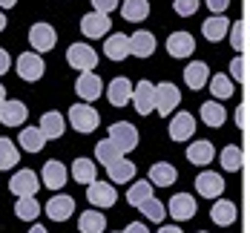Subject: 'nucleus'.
<instances>
[{
  "label": "nucleus",
  "instance_id": "nucleus-1",
  "mask_svg": "<svg viewBox=\"0 0 250 233\" xmlns=\"http://www.w3.org/2000/svg\"><path fill=\"white\" fill-rule=\"evenodd\" d=\"M66 64L78 69V72H92L95 64H98V52L92 49L89 43H72L66 49Z\"/></svg>",
  "mask_w": 250,
  "mask_h": 233
},
{
  "label": "nucleus",
  "instance_id": "nucleus-2",
  "mask_svg": "<svg viewBox=\"0 0 250 233\" xmlns=\"http://www.w3.org/2000/svg\"><path fill=\"white\" fill-rule=\"evenodd\" d=\"M69 121H72V127L78 132H95L101 124V115L89 106V104H75V106H69Z\"/></svg>",
  "mask_w": 250,
  "mask_h": 233
},
{
  "label": "nucleus",
  "instance_id": "nucleus-3",
  "mask_svg": "<svg viewBox=\"0 0 250 233\" xmlns=\"http://www.w3.org/2000/svg\"><path fill=\"white\" fill-rule=\"evenodd\" d=\"M109 141H112L121 153H129V150L138 147V129L132 127L129 121H118V124L109 127Z\"/></svg>",
  "mask_w": 250,
  "mask_h": 233
},
{
  "label": "nucleus",
  "instance_id": "nucleus-4",
  "mask_svg": "<svg viewBox=\"0 0 250 233\" xmlns=\"http://www.w3.org/2000/svg\"><path fill=\"white\" fill-rule=\"evenodd\" d=\"M178 101H181V92H178L175 84H170V81L155 84V109H158L164 118H170V112L178 106Z\"/></svg>",
  "mask_w": 250,
  "mask_h": 233
},
{
  "label": "nucleus",
  "instance_id": "nucleus-5",
  "mask_svg": "<svg viewBox=\"0 0 250 233\" xmlns=\"http://www.w3.org/2000/svg\"><path fill=\"white\" fill-rule=\"evenodd\" d=\"M86 199H89V205L92 207H112L118 202V193H115V187H112V181H89V187H86Z\"/></svg>",
  "mask_w": 250,
  "mask_h": 233
},
{
  "label": "nucleus",
  "instance_id": "nucleus-6",
  "mask_svg": "<svg viewBox=\"0 0 250 233\" xmlns=\"http://www.w3.org/2000/svg\"><path fill=\"white\" fill-rule=\"evenodd\" d=\"M15 66H18V75L23 81H41L43 72H46V64H43V58L38 52H23Z\"/></svg>",
  "mask_w": 250,
  "mask_h": 233
},
{
  "label": "nucleus",
  "instance_id": "nucleus-7",
  "mask_svg": "<svg viewBox=\"0 0 250 233\" xmlns=\"http://www.w3.org/2000/svg\"><path fill=\"white\" fill-rule=\"evenodd\" d=\"M129 101L135 104L138 115H150L152 109H155V84H150L147 78L138 81V84L132 86V98H129Z\"/></svg>",
  "mask_w": 250,
  "mask_h": 233
},
{
  "label": "nucleus",
  "instance_id": "nucleus-8",
  "mask_svg": "<svg viewBox=\"0 0 250 233\" xmlns=\"http://www.w3.org/2000/svg\"><path fill=\"white\" fill-rule=\"evenodd\" d=\"M29 43H32V49L41 52H49L55 49V43H58V32H55V26L49 23H35L29 29Z\"/></svg>",
  "mask_w": 250,
  "mask_h": 233
},
{
  "label": "nucleus",
  "instance_id": "nucleus-9",
  "mask_svg": "<svg viewBox=\"0 0 250 233\" xmlns=\"http://www.w3.org/2000/svg\"><path fill=\"white\" fill-rule=\"evenodd\" d=\"M9 190L21 199V196H35L38 190H41V179H38V173L35 170H18L12 181H9Z\"/></svg>",
  "mask_w": 250,
  "mask_h": 233
},
{
  "label": "nucleus",
  "instance_id": "nucleus-10",
  "mask_svg": "<svg viewBox=\"0 0 250 233\" xmlns=\"http://www.w3.org/2000/svg\"><path fill=\"white\" fill-rule=\"evenodd\" d=\"M43 210H46V216H49L52 222H66L75 213V199L66 196V193H55L49 202H46Z\"/></svg>",
  "mask_w": 250,
  "mask_h": 233
},
{
  "label": "nucleus",
  "instance_id": "nucleus-11",
  "mask_svg": "<svg viewBox=\"0 0 250 233\" xmlns=\"http://www.w3.org/2000/svg\"><path fill=\"white\" fill-rule=\"evenodd\" d=\"M164 210L173 216L175 222H187V219H193L196 216V202H193V196L190 193H175L173 199H170V205H164Z\"/></svg>",
  "mask_w": 250,
  "mask_h": 233
},
{
  "label": "nucleus",
  "instance_id": "nucleus-12",
  "mask_svg": "<svg viewBox=\"0 0 250 233\" xmlns=\"http://www.w3.org/2000/svg\"><path fill=\"white\" fill-rule=\"evenodd\" d=\"M109 29H112V21L104 12H89L81 18V32L86 38H104V35H109Z\"/></svg>",
  "mask_w": 250,
  "mask_h": 233
},
{
  "label": "nucleus",
  "instance_id": "nucleus-13",
  "mask_svg": "<svg viewBox=\"0 0 250 233\" xmlns=\"http://www.w3.org/2000/svg\"><path fill=\"white\" fill-rule=\"evenodd\" d=\"M75 92H78V98H83V101H95L104 92V81L95 72H81L75 81Z\"/></svg>",
  "mask_w": 250,
  "mask_h": 233
},
{
  "label": "nucleus",
  "instance_id": "nucleus-14",
  "mask_svg": "<svg viewBox=\"0 0 250 233\" xmlns=\"http://www.w3.org/2000/svg\"><path fill=\"white\" fill-rule=\"evenodd\" d=\"M69 179V170H66V164H61L58 158H52L43 164V173H41V181H43V187H49V190H61L63 184Z\"/></svg>",
  "mask_w": 250,
  "mask_h": 233
},
{
  "label": "nucleus",
  "instance_id": "nucleus-15",
  "mask_svg": "<svg viewBox=\"0 0 250 233\" xmlns=\"http://www.w3.org/2000/svg\"><path fill=\"white\" fill-rule=\"evenodd\" d=\"M196 132V118L193 112H178L170 118V138L173 141H190Z\"/></svg>",
  "mask_w": 250,
  "mask_h": 233
},
{
  "label": "nucleus",
  "instance_id": "nucleus-16",
  "mask_svg": "<svg viewBox=\"0 0 250 233\" xmlns=\"http://www.w3.org/2000/svg\"><path fill=\"white\" fill-rule=\"evenodd\" d=\"M196 190H199V196H204V199H216V196L225 193V179L219 173L204 170V173L196 176Z\"/></svg>",
  "mask_w": 250,
  "mask_h": 233
},
{
  "label": "nucleus",
  "instance_id": "nucleus-17",
  "mask_svg": "<svg viewBox=\"0 0 250 233\" xmlns=\"http://www.w3.org/2000/svg\"><path fill=\"white\" fill-rule=\"evenodd\" d=\"M175 179H178V170L170 161H155L150 167V176H147V181L152 187H173Z\"/></svg>",
  "mask_w": 250,
  "mask_h": 233
},
{
  "label": "nucleus",
  "instance_id": "nucleus-18",
  "mask_svg": "<svg viewBox=\"0 0 250 233\" xmlns=\"http://www.w3.org/2000/svg\"><path fill=\"white\" fill-rule=\"evenodd\" d=\"M167 52H170L173 58H190V55L196 52L193 35H190V32H173V35L167 38Z\"/></svg>",
  "mask_w": 250,
  "mask_h": 233
},
{
  "label": "nucleus",
  "instance_id": "nucleus-19",
  "mask_svg": "<svg viewBox=\"0 0 250 233\" xmlns=\"http://www.w3.org/2000/svg\"><path fill=\"white\" fill-rule=\"evenodd\" d=\"M129 41V55H138V58H150L155 52V35L147 32V29H138L135 35L126 38Z\"/></svg>",
  "mask_w": 250,
  "mask_h": 233
},
{
  "label": "nucleus",
  "instance_id": "nucleus-20",
  "mask_svg": "<svg viewBox=\"0 0 250 233\" xmlns=\"http://www.w3.org/2000/svg\"><path fill=\"white\" fill-rule=\"evenodd\" d=\"M106 98H109L112 106H124V104H129V98H132V84H129L124 75L112 78L109 86H106Z\"/></svg>",
  "mask_w": 250,
  "mask_h": 233
},
{
  "label": "nucleus",
  "instance_id": "nucleus-21",
  "mask_svg": "<svg viewBox=\"0 0 250 233\" xmlns=\"http://www.w3.org/2000/svg\"><path fill=\"white\" fill-rule=\"evenodd\" d=\"M23 121H26V104L23 101H3L0 104V124L21 127Z\"/></svg>",
  "mask_w": 250,
  "mask_h": 233
},
{
  "label": "nucleus",
  "instance_id": "nucleus-22",
  "mask_svg": "<svg viewBox=\"0 0 250 233\" xmlns=\"http://www.w3.org/2000/svg\"><path fill=\"white\" fill-rule=\"evenodd\" d=\"M41 132H43V138L52 141V138H61L63 135V129H66V121H63V115L58 112V109H49V112H43V118H41Z\"/></svg>",
  "mask_w": 250,
  "mask_h": 233
},
{
  "label": "nucleus",
  "instance_id": "nucleus-23",
  "mask_svg": "<svg viewBox=\"0 0 250 233\" xmlns=\"http://www.w3.org/2000/svg\"><path fill=\"white\" fill-rule=\"evenodd\" d=\"M184 81H187L190 89H201V86H207V81H210V66H207L204 61H193V64H187V69H184Z\"/></svg>",
  "mask_w": 250,
  "mask_h": 233
},
{
  "label": "nucleus",
  "instance_id": "nucleus-24",
  "mask_svg": "<svg viewBox=\"0 0 250 233\" xmlns=\"http://www.w3.org/2000/svg\"><path fill=\"white\" fill-rule=\"evenodd\" d=\"M213 155H216V150H213V141H193L190 147H187V161L190 164H196V167H204V164H210L213 161Z\"/></svg>",
  "mask_w": 250,
  "mask_h": 233
},
{
  "label": "nucleus",
  "instance_id": "nucleus-25",
  "mask_svg": "<svg viewBox=\"0 0 250 233\" xmlns=\"http://www.w3.org/2000/svg\"><path fill=\"white\" fill-rule=\"evenodd\" d=\"M227 29H230V21H227L225 15H213V18H207V21L201 23V32H204V38H207L210 43H219L227 35Z\"/></svg>",
  "mask_w": 250,
  "mask_h": 233
},
{
  "label": "nucleus",
  "instance_id": "nucleus-26",
  "mask_svg": "<svg viewBox=\"0 0 250 233\" xmlns=\"http://www.w3.org/2000/svg\"><path fill=\"white\" fill-rule=\"evenodd\" d=\"M236 216H239V210H236L233 202H227V199H219V202L213 205V210H210V219H213L219 228H230V225L236 222Z\"/></svg>",
  "mask_w": 250,
  "mask_h": 233
},
{
  "label": "nucleus",
  "instance_id": "nucleus-27",
  "mask_svg": "<svg viewBox=\"0 0 250 233\" xmlns=\"http://www.w3.org/2000/svg\"><path fill=\"white\" fill-rule=\"evenodd\" d=\"M78 228H81V233H104L106 231V216L101 210H83L78 216Z\"/></svg>",
  "mask_w": 250,
  "mask_h": 233
},
{
  "label": "nucleus",
  "instance_id": "nucleus-28",
  "mask_svg": "<svg viewBox=\"0 0 250 233\" xmlns=\"http://www.w3.org/2000/svg\"><path fill=\"white\" fill-rule=\"evenodd\" d=\"M121 15H124V21H129V23L147 21V15H150V0H124V3H121Z\"/></svg>",
  "mask_w": 250,
  "mask_h": 233
},
{
  "label": "nucleus",
  "instance_id": "nucleus-29",
  "mask_svg": "<svg viewBox=\"0 0 250 233\" xmlns=\"http://www.w3.org/2000/svg\"><path fill=\"white\" fill-rule=\"evenodd\" d=\"M106 170H109V181H112V184H126V181L135 179V164L126 161L124 155H121L118 161H112Z\"/></svg>",
  "mask_w": 250,
  "mask_h": 233
},
{
  "label": "nucleus",
  "instance_id": "nucleus-30",
  "mask_svg": "<svg viewBox=\"0 0 250 233\" xmlns=\"http://www.w3.org/2000/svg\"><path fill=\"white\" fill-rule=\"evenodd\" d=\"M104 55H106L109 61H124L126 55H129V41H126V35H109L106 43H104Z\"/></svg>",
  "mask_w": 250,
  "mask_h": 233
},
{
  "label": "nucleus",
  "instance_id": "nucleus-31",
  "mask_svg": "<svg viewBox=\"0 0 250 233\" xmlns=\"http://www.w3.org/2000/svg\"><path fill=\"white\" fill-rule=\"evenodd\" d=\"M95 173H98V164H95L92 158H75V161H72V179H75L78 184L95 181Z\"/></svg>",
  "mask_w": 250,
  "mask_h": 233
},
{
  "label": "nucleus",
  "instance_id": "nucleus-32",
  "mask_svg": "<svg viewBox=\"0 0 250 233\" xmlns=\"http://www.w3.org/2000/svg\"><path fill=\"white\" fill-rule=\"evenodd\" d=\"M18 141H21V147H23L26 153H41V150H43V144H46L43 132H41L38 127H23Z\"/></svg>",
  "mask_w": 250,
  "mask_h": 233
},
{
  "label": "nucleus",
  "instance_id": "nucleus-33",
  "mask_svg": "<svg viewBox=\"0 0 250 233\" xmlns=\"http://www.w3.org/2000/svg\"><path fill=\"white\" fill-rule=\"evenodd\" d=\"M201 118H204V124H207V127H222V124H225V118H227V112H225V106H222V104H216V98H213V101L201 104Z\"/></svg>",
  "mask_w": 250,
  "mask_h": 233
},
{
  "label": "nucleus",
  "instance_id": "nucleus-34",
  "mask_svg": "<svg viewBox=\"0 0 250 233\" xmlns=\"http://www.w3.org/2000/svg\"><path fill=\"white\" fill-rule=\"evenodd\" d=\"M41 210H43V207L38 205V199H35V196H21V199H18V205H15L18 219H23V222H35V219L41 216Z\"/></svg>",
  "mask_w": 250,
  "mask_h": 233
},
{
  "label": "nucleus",
  "instance_id": "nucleus-35",
  "mask_svg": "<svg viewBox=\"0 0 250 233\" xmlns=\"http://www.w3.org/2000/svg\"><path fill=\"white\" fill-rule=\"evenodd\" d=\"M15 164H21V150L9 138H0V170H12Z\"/></svg>",
  "mask_w": 250,
  "mask_h": 233
},
{
  "label": "nucleus",
  "instance_id": "nucleus-36",
  "mask_svg": "<svg viewBox=\"0 0 250 233\" xmlns=\"http://www.w3.org/2000/svg\"><path fill=\"white\" fill-rule=\"evenodd\" d=\"M242 164H245V153H242L236 144H227L225 150H222V167L230 170V173H239Z\"/></svg>",
  "mask_w": 250,
  "mask_h": 233
},
{
  "label": "nucleus",
  "instance_id": "nucleus-37",
  "mask_svg": "<svg viewBox=\"0 0 250 233\" xmlns=\"http://www.w3.org/2000/svg\"><path fill=\"white\" fill-rule=\"evenodd\" d=\"M152 196V184L147 179L144 181H135L129 190H126V205H132V207H138L141 202H147Z\"/></svg>",
  "mask_w": 250,
  "mask_h": 233
},
{
  "label": "nucleus",
  "instance_id": "nucleus-38",
  "mask_svg": "<svg viewBox=\"0 0 250 233\" xmlns=\"http://www.w3.org/2000/svg\"><path fill=\"white\" fill-rule=\"evenodd\" d=\"M230 43H233V49L239 52V55H245L248 49V23L245 21H236V23H230Z\"/></svg>",
  "mask_w": 250,
  "mask_h": 233
},
{
  "label": "nucleus",
  "instance_id": "nucleus-39",
  "mask_svg": "<svg viewBox=\"0 0 250 233\" xmlns=\"http://www.w3.org/2000/svg\"><path fill=\"white\" fill-rule=\"evenodd\" d=\"M121 155H124V153H121L109 138H106V141H98V147H95V158H98L104 167H109V164H112V161H118Z\"/></svg>",
  "mask_w": 250,
  "mask_h": 233
},
{
  "label": "nucleus",
  "instance_id": "nucleus-40",
  "mask_svg": "<svg viewBox=\"0 0 250 233\" xmlns=\"http://www.w3.org/2000/svg\"><path fill=\"white\" fill-rule=\"evenodd\" d=\"M138 210L150 219V222H164V216H167V210H164V202H158L155 196H150L147 202H141L138 205Z\"/></svg>",
  "mask_w": 250,
  "mask_h": 233
},
{
  "label": "nucleus",
  "instance_id": "nucleus-41",
  "mask_svg": "<svg viewBox=\"0 0 250 233\" xmlns=\"http://www.w3.org/2000/svg\"><path fill=\"white\" fill-rule=\"evenodd\" d=\"M207 84H210V92H213V95H216L219 101L233 95V81H230L227 75H216V78H210Z\"/></svg>",
  "mask_w": 250,
  "mask_h": 233
},
{
  "label": "nucleus",
  "instance_id": "nucleus-42",
  "mask_svg": "<svg viewBox=\"0 0 250 233\" xmlns=\"http://www.w3.org/2000/svg\"><path fill=\"white\" fill-rule=\"evenodd\" d=\"M230 75L236 78L242 86L248 84V58H245V55H236V58L230 61Z\"/></svg>",
  "mask_w": 250,
  "mask_h": 233
},
{
  "label": "nucleus",
  "instance_id": "nucleus-43",
  "mask_svg": "<svg viewBox=\"0 0 250 233\" xmlns=\"http://www.w3.org/2000/svg\"><path fill=\"white\" fill-rule=\"evenodd\" d=\"M199 0H175L173 3V9H175V15L178 18H190V15H196L199 12Z\"/></svg>",
  "mask_w": 250,
  "mask_h": 233
},
{
  "label": "nucleus",
  "instance_id": "nucleus-44",
  "mask_svg": "<svg viewBox=\"0 0 250 233\" xmlns=\"http://www.w3.org/2000/svg\"><path fill=\"white\" fill-rule=\"evenodd\" d=\"M89 3L95 6V12H104V15H109V12H112V9H115L121 0H89Z\"/></svg>",
  "mask_w": 250,
  "mask_h": 233
},
{
  "label": "nucleus",
  "instance_id": "nucleus-45",
  "mask_svg": "<svg viewBox=\"0 0 250 233\" xmlns=\"http://www.w3.org/2000/svg\"><path fill=\"white\" fill-rule=\"evenodd\" d=\"M204 3H207V9L213 15H225V9L230 6V0H204Z\"/></svg>",
  "mask_w": 250,
  "mask_h": 233
},
{
  "label": "nucleus",
  "instance_id": "nucleus-46",
  "mask_svg": "<svg viewBox=\"0 0 250 233\" xmlns=\"http://www.w3.org/2000/svg\"><path fill=\"white\" fill-rule=\"evenodd\" d=\"M236 124H239V129H248V101L236 109Z\"/></svg>",
  "mask_w": 250,
  "mask_h": 233
},
{
  "label": "nucleus",
  "instance_id": "nucleus-47",
  "mask_svg": "<svg viewBox=\"0 0 250 233\" xmlns=\"http://www.w3.org/2000/svg\"><path fill=\"white\" fill-rule=\"evenodd\" d=\"M121 233H150V231H147V225H144V222H129V225H126V231H121Z\"/></svg>",
  "mask_w": 250,
  "mask_h": 233
},
{
  "label": "nucleus",
  "instance_id": "nucleus-48",
  "mask_svg": "<svg viewBox=\"0 0 250 233\" xmlns=\"http://www.w3.org/2000/svg\"><path fill=\"white\" fill-rule=\"evenodd\" d=\"M9 64H12L9 52H6V49H0V75H6V72H9Z\"/></svg>",
  "mask_w": 250,
  "mask_h": 233
},
{
  "label": "nucleus",
  "instance_id": "nucleus-49",
  "mask_svg": "<svg viewBox=\"0 0 250 233\" xmlns=\"http://www.w3.org/2000/svg\"><path fill=\"white\" fill-rule=\"evenodd\" d=\"M155 233H184V231H181L178 225H164V228H158Z\"/></svg>",
  "mask_w": 250,
  "mask_h": 233
},
{
  "label": "nucleus",
  "instance_id": "nucleus-50",
  "mask_svg": "<svg viewBox=\"0 0 250 233\" xmlns=\"http://www.w3.org/2000/svg\"><path fill=\"white\" fill-rule=\"evenodd\" d=\"M15 3H18V0H0V9H12Z\"/></svg>",
  "mask_w": 250,
  "mask_h": 233
},
{
  "label": "nucleus",
  "instance_id": "nucleus-51",
  "mask_svg": "<svg viewBox=\"0 0 250 233\" xmlns=\"http://www.w3.org/2000/svg\"><path fill=\"white\" fill-rule=\"evenodd\" d=\"M29 233H49V231H46L43 225H32V231H29Z\"/></svg>",
  "mask_w": 250,
  "mask_h": 233
},
{
  "label": "nucleus",
  "instance_id": "nucleus-52",
  "mask_svg": "<svg viewBox=\"0 0 250 233\" xmlns=\"http://www.w3.org/2000/svg\"><path fill=\"white\" fill-rule=\"evenodd\" d=\"M6 101V86H3V84H0V104Z\"/></svg>",
  "mask_w": 250,
  "mask_h": 233
},
{
  "label": "nucleus",
  "instance_id": "nucleus-53",
  "mask_svg": "<svg viewBox=\"0 0 250 233\" xmlns=\"http://www.w3.org/2000/svg\"><path fill=\"white\" fill-rule=\"evenodd\" d=\"M6 29V18H3V12H0V32Z\"/></svg>",
  "mask_w": 250,
  "mask_h": 233
},
{
  "label": "nucleus",
  "instance_id": "nucleus-54",
  "mask_svg": "<svg viewBox=\"0 0 250 233\" xmlns=\"http://www.w3.org/2000/svg\"><path fill=\"white\" fill-rule=\"evenodd\" d=\"M196 233H207V231H196Z\"/></svg>",
  "mask_w": 250,
  "mask_h": 233
}]
</instances>
